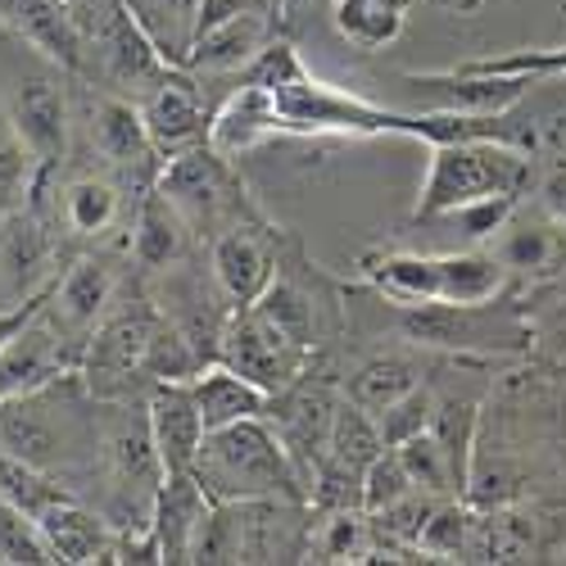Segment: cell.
Instances as JSON below:
<instances>
[{"instance_id":"6","label":"cell","mask_w":566,"mask_h":566,"mask_svg":"<svg viewBox=\"0 0 566 566\" xmlns=\"http://www.w3.org/2000/svg\"><path fill=\"white\" fill-rule=\"evenodd\" d=\"M403 313V336L412 345L431 349H458V354H490V349H526V313L522 304H412Z\"/></svg>"},{"instance_id":"21","label":"cell","mask_w":566,"mask_h":566,"mask_svg":"<svg viewBox=\"0 0 566 566\" xmlns=\"http://www.w3.org/2000/svg\"><path fill=\"white\" fill-rule=\"evenodd\" d=\"M395 453L421 494H458L467 485V458L436 427L408 436L403 444H395Z\"/></svg>"},{"instance_id":"31","label":"cell","mask_w":566,"mask_h":566,"mask_svg":"<svg viewBox=\"0 0 566 566\" xmlns=\"http://www.w3.org/2000/svg\"><path fill=\"white\" fill-rule=\"evenodd\" d=\"M436 395L427 390V386H412L403 399H395L386 412H376V427H381V436H386V449H395V444H403L408 436H417V431H427L431 421H436Z\"/></svg>"},{"instance_id":"20","label":"cell","mask_w":566,"mask_h":566,"mask_svg":"<svg viewBox=\"0 0 566 566\" xmlns=\"http://www.w3.org/2000/svg\"><path fill=\"white\" fill-rule=\"evenodd\" d=\"M191 395L200 403V417H205L209 431L231 427V421H245V417H268V403H272V395L263 386H254L250 376L227 367L222 358L191 376Z\"/></svg>"},{"instance_id":"16","label":"cell","mask_w":566,"mask_h":566,"mask_svg":"<svg viewBox=\"0 0 566 566\" xmlns=\"http://www.w3.org/2000/svg\"><path fill=\"white\" fill-rule=\"evenodd\" d=\"M209 512H213V499L196 481V471H164L155 512H150V531L159 539L164 562H191Z\"/></svg>"},{"instance_id":"1","label":"cell","mask_w":566,"mask_h":566,"mask_svg":"<svg viewBox=\"0 0 566 566\" xmlns=\"http://www.w3.org/2000/svg\"><path fill=\"white\" fill-rule=\"evenodd\" d=\"M0 453L45 471L86 499L101 462V399L91 395L77 367L55 371L51 381L0 403Z\"/></svg>"},{"instance_id":"10","label":"cell","mask_w":566,"mask_h":566,"mask_svg":"<svg viewBox=\"0 0 566 566\" xmlns=\"http://www.w3.org/2000/svg\"><path fill=\"white\" fill-rule=\"evenodd\" d=\"M51 181H41L32 191H51L55 196V231L73 235V241H105V235L123 222V177L114 168H77V172H64L51 168L45 172Z\"/></svg>"},{"instance_id":"14","label":"cell","mask_w":566,"mask_h":566,"mask_svg":"<svg viewBox=\"0 0 566 566\" xmlns=\"http://www.w3.org/2000/svg\"><path fill=\"white\" fill-rule=\"evenodd\" d=\"M494 259L507 268V276L516 281H553L557 272H566V222L544 213H522V205L512 209V218L490 235Z\"/></svg>"},{"instance_id":"27","label":"cell","mask_w":566,"mask_h":566,"mask_svg":"<svg viewBox=\"0 0 566 566\" xmlns=\"http://www.w3.org/2000/svg\"><path fill=\"white\" fill-rule=\"evenodd\" d=\"M36 159L32 150L23 146V136L14 127V118L6 114V105H0V218H10L14 209H23V200L32 196L36 186Z\"/></svg>"},{"instance_id":"7","label":"cell","mask_w":566,"mask_h":566,"mask_svg":"<svg viewBox=\"0 0 566 566\" xmlns=\"http://www.w3.org/2000/svg\"><path fill=\"white\" fill-rule=\"evenodd\" d=\"M155 186L177 205V213L191 222V231H209L218 235L222 227H231L235 218H245V191L231 172V159L218 155L213 146H196V150H181L172 159L159 164Z\"/></svg>"},{"instance_id":"32","label":"cell","mask_w":566,"mask_h":566,"mask_svg":"<svg viewBox=\"0 0 566 566\" xmlns=\"http://www.w3.org/2000/svg\"><path fill=\"white\" fill-rule=\"evenodd\" d=\"M51 291H55V276L51 281H41L36 291H28L23 300H14L10 308H0V354H6L28 326L41 317V308H45V300H51Z\"/></svg>"},{"instance_id":"26","label":"cell","mask_w":566,"mask_h":566,"mask_svg":"<svg viewBox=\"0 0 566 566\" xmlns=\"http://www.w3.org/2000/svg\"><path fill=\"white\" fill-rule=\"evenodd\" d=\"M522 313H526L531 345L544 358H566V272H557L553 281H539L535 295L522 304Z\"/></svg>"},{"instance_id":"28","label":"cell","mask_w":566,"mask_h":566,"mask_svg":"<svg viewBox=\"0 0 566 566\" xmlns=\"http://www.w3.org/2000/svg\"><path fill=\"white\" fill-rule=\"evenodd\" d=\"M55 562L36 516H28L10 494H0V566H45Z\"/></svg>"},{"instance_id":"9","label":"cell","mask_w":566,"mask_h":566,"mask_svg":"<svg viewBox=\"0 0 566 566\" xmlns=\"http://www.w3.org/2000/svg\"><path fill=\"white\" fill-rule=\"evenodd\" d=\"M114 304H118V268L109 254L91 250L73 259L64 272H55V291L45 300V317H51L60 340L77 358V367H82L86 340L96 336V326L109 317Z\"/></svg>"},{"instance_id":"19","label":"cell","mask_w":566,"mask_h":566,"mask_svg":"<svg viewBox=\"0 0 566 566\" xmlns=\"http://www.w3.org/2000/svg\"><path fill=\"white\" fill-rule=\"evenodd\" d=\"M363 281L390 300L395 308L412 304H440V254H412V250H386L363 259Z\"/></svg>"},{"instance_id":"34","label":"cell","mask_w":566,"mask_h":566,"mask_svg":"<svg viewBox=\"0 0 566 566\" xmlns=\"http://www.w3.org/2000/svg\"><path fill=\"white\" fill-rule=\"evenodd\" d=\"M440 6H449V10H471V6H481V0H440Z\"/></svg>"},{"instance_id":"4","label":"cell","mask_w":566,"mask_h":566,"mask_svg":"<svg viewBox=\"0 0 566 566\" xmlns=\"http://www.w3.org/2000/svg\"><path fill=\"white\" fill-rule=\"evenodd\" d=\"M196 481L213 503L245 499H308V481L281 444L268 417H245L205 436L196 458Z\"/></svg>"},{"instance_id":"25","label":"cell","mask_w":566,"mask_h":566,"mask_svg":"<svg viewBox=\"0 0 566 566\" xmlns=\"http://www.w3.org/2000/svg\"><path fill=\"white\" fill-rule=\"evenodd\" d=\"M254 308H259L268 322H276L291 340H300L304 349H317V336H322V326H317V300L300 286V281H291V276L276 272V281L254 300Z\"/></svg>"},{"instance_id":"5","label":"cell","mask_w":566,"mask_h":566,"mask_svg":"<svg viewBox=\"0 0 566 566\" xmlns=\"http://www.w3.org/2000/svg\"><path fill=\"white\" fill-rule=\"evenodd\" d=\"M531 150L503 140H449L431 146V168L421 181L412 222H440L490 196H526L531 191Z\"/></svg>"},{"instance_id":"13","label":"cell","mask_w":566,"mask_h":566,"mask_svg":"<svg viewBox=\"0 0 566 566\" xmlns=\"http://www.w3.org/2000/svg\"><path fill=\"white\" fill-rule=\"evenodd\" d=\"M140 114H146V127H150L159 164L172 159V155H181V150L209 146L213 109L205 105L191 69H168V77L155 91L140 96Z\"/></svg>"},{"instance_id":"18","label":"cell","mask_w":566,"mask_h":566,"mask_svg":"<svg viewBox=\"0 0 566 566\" xmlns=\"http://www.w3.org/2000/svg\"><path fill=\"white\" fill-rule=\"evenodd\" d=\"M186 241H191V222L177 213V205L159 191H146L132 213V227H127V254L150 268V272H164L172 263L186 259Z\"/></svg>"},{"instance_id":"23","label":"cell","mask_w":566,"mask_h":566,"mask_svg":"<svg viewBox=\"0 0 566 566\" xmlns=\"http://www.w3.org/2000/svg\"><path fill=\"white\" fill-rule=\"evenodd\" d=\"M412 386H421V367L412 358L381 354V358H367L363 367H354V376L345 381V399H354L358 408H367L376 417V412H386L395 399H403Z\"/></svg>"},{"instance_id":"35","label":"cell","mask_w":566,"mask_h":566,"mask_svg":"<svg viewBox=\"0 0 566 566\" xmlns=\"http://www.w3.org/2000/svg\"><path fill=\"white\" fill-rule=\"evenodd\" d=\"M381 6H395V10H403V14H412V6H417V0H381Z\"/></svg>"},{"instance_id":"15","label":"cell","mask_w":566,"mask_h":566,"mask_svg":"<svg viewBox=\"0 0 566 566\" xmlns=\"http://www.w3.org/2000/svg\"><path fill=\"white\" fill-rule=\"evenodd\" d=\"M146 421H150V440H155L164 471H191L209 436L200 403L191 395V381H159L146 395Z\"/></svg>"},{"instance_id":"17","label":"cell","mask_w":566,"mask_h":566,"mask_svg":"<svg viewBox=\"0 0 566 566\" xmlns=\"http://www.w3.org/2000/svg\"><path fill=\"white\" fill-rule=\"evenodd\" d=\"M36 526H41L45 544H51V557L55 562H73V566H82V562H109L114 539H118V526L109 522L96 503H86L82 494H69L55 507H45L36 516Z\"/></svg>"},{"instance_id":"30","label":"cell","mask_w":566,"mask_h":566,"mask_svg":"<svg viewBox=\"0 0 566 566\" xmlns=\"http://www.w3.org/2000/svg\"><path fill=\"white\" fill-rule=\"evenodd\" d=\"M471 539H476V522L467 516V507L449 503L427 516V526L417 535V548L431 557H458V553H471Z\"/></svg>"},{"instance_id":"12","label":"cell","mask_w":566,"mask_h":566,"mask_svg":"<svg viewBox=\"0 0 566 566\" xmlns=\"http://www.w3.org/2000/svg\"><path fill=\"white\" fill-rule=\"evenodd\" d=\"M82 127L91 136V155H96L105 168H114L118 177L150 172L159 164L146 114H140V101H132V96L91 91L82 101Z\"/></svg>"},{"instance_id":"29","label":"cell","mask_w":566,"mask_h":566,"mask_svg":"<svg viewBox=\"0 0 566 566\" xmlns=\"http://www.w3.org/2000/svg\"><path fill=\"white\" fill-rule=\"evenodd\" d=\"M462 73H490V77H566V45H539V51H512V55H490V60H471L458 64Z\"/></svg>"},{"instance_id":"24","label":"cell","mask_w":566,"mask_h":566,"mask_svg":"<svg viewBox=\"0 0 566 566\" xmlns=\"http://www.w3.org/2000/svg\"><path fill=\"white\" fill-rule=\"evenodd\" d=\"M332 23L354 51L371 55V51H386L390 41H399L408 14L395 6H381V0H332Z\"/></svg>"},{"instance_id":"8","label":"cell","mask_w":566,"mask_h":566,"mask_svg":"<svg viewBox=\"0 0 566 566\" xmlns=\"http://www.w3.org/2000/svg\"><path fill=\"white\" fill-rule=\"evenodd\" d=\"M218 340H222L218 345V358L227 367H235L241 376H250V381L263 386L268 395H281L286 386H295L300 376L308 371V363H313V349H304L300 340H291L254 304L235 308Z\"/></svg>"},{"instance_id":"33","label":"cell","mask_w":566,"mask_h":566,"mask_svg":"<svg viewBox=\"0 0 566 566\" xmlns=\"http://www.w3.org/2000/svg\"><path fill=\"white\" fill-rule=\"evenodd\" d=\"M539 196H544V209H548L553 218L566 222V164L553 168V172L544 177V191H539Z\"/></svg>"},{"instance_id":"22","label":"cell","mask_w":566,"mask_h":566,"mask_svg":"<svg viewBox=\"0 0 566 566\" xmlns=\"http://www.w3.org/2000/svg\"><path fill=\"white\" fill-rule=\"evenodd\" d=\"M123 6L140 23V32L159 45V55L181 69L196 45L205 0H123Z\"/></svg>"},{"instance_id":"2","label":"cell","mask_w":566,"mask_h":566,"mask_svg":"<svg viewBox=\"0 0 566 566\" xmlns=\"http://www.w3.org/2000/svg\"><path fill=\"white\" fill-rule=\"evenodd\" d=\"M245 77L268 86L276 136H408L421 140V114L390 109L340 91L304 69L291 41H268V51L245 69Z\"/></svg>"},{"instance_id":"11","label":"cell","mask_w":566,"mask_h":566,"mask_svg":"<svg viewBox=\"0 0 566 566\" xmlns=\"http://www.w3.org/2000/svg\"><path fill=\"white\" fill-rule=\"evenodd\" d=\"M209 272H213V286L222 291V300L231 308H245L272 286L276 272H281L276 241L250 213L235 218L231 227H222L209 241Z\"/></svg>"},{"instance_id":"3","label":"cell","mask_w":566,"mask_h":566,"mask_svg":"<svg viewBox=\"0 0 566 566\" xmlns=\"http://www.w3.org/2000/svg\"><path fill=\"white\" fill-rule=\"evenodd\" d=\"M69 77L73 73L60 60H51L10 23H0V105L14 118L41 172L64 168L73 150L77 109Z\"/></svg>"}]
</instances>
